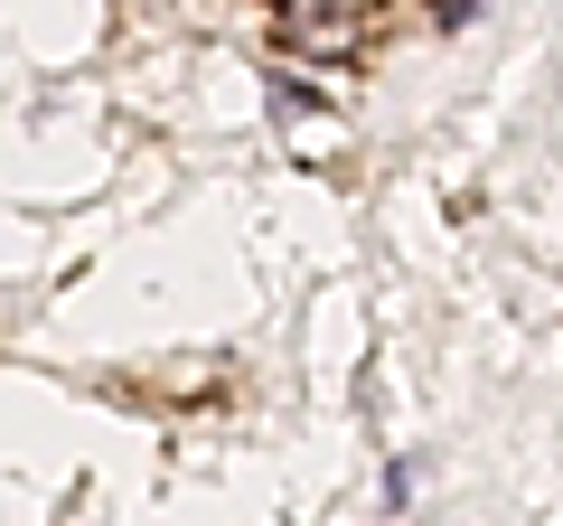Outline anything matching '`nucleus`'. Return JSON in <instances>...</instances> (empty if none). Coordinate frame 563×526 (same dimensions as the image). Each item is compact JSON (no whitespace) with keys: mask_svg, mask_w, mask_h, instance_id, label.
Returning a JSON list of instances; mask_svg holds the SVG:
<instances>
[{"mask_svg":"<svg viewBox=\"0 0 563 526\" xmlns=\"http://www.w3.org/2000/svg\"><path fill=\"white\" fill-rule=\"evenodd\" d=\"M282 39H301V47H347V39H357V10H339V0H291V10H282Z\"/></svg>","mask_w":563,"mask_h":526,"instance_id":"f257e3e1","label":"nucleus"}]
</instances>
